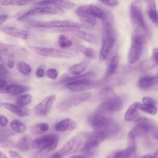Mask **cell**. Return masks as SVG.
I'll return each instance as SVG.
<instances>
[{
  "label": "cell",
  "instance_id": "cell-1",
  "mask_svg": "<svg viewBox=\"0 0 158 158\" xmlns=\"http://www.w3.org/2000/svg\"><path fill=\"white\" fill-rule=\"evenodd\" d=\"M88 122L94 133L104 139L115 133L118 130V125L114 120L106 116L104 113L98 110L88 117Z\"/></svg>",
  "mask_w": 158,
  "mask_h": 158
},
{
  "label": "cell",
  "instance_id": "cell-2",
  "mask_svg": "<svg viewBox=\"0 0 158 158\" xmlns=\"http://www.w3.org/2000/svg\"><path fill=\"white\" fill-rule=\"evenodd\" d=\"M30 25L35 28L55 33H75L80 29V25L70 20L33 21Z\"/></svg>",
  "mask_w": 158,
  "mask_h": 158
},
{
  "label": "cell",
  "instance_id": "cell-3",
  "mask_svg": "<svg viewBox=\"0 0 158 158\" xmlns=\"http://www.w3.org/2000/svg\"><path fill=\"white\" fill-rule=\"evenodd\" d=\"M99 97L102 101L98 111L102 113H112L120 110L123 102L117 94L110 87L102 88L99 93Z\"/></svg>",
  "mask_w": 158,
  "mask_h": 158
},
{
  "label": "cell",
  "instance_id": "cell-4",
  "mask_svg": "<svg viewBox=\"0 0 158 158\" xmlns=\"http://www.w3.org/2000/svg\"><path fill=\"white\" fill-rule=\"evenodd\" d=\"M104 22L102 31V45L99 52V60L100 62L106 60L116 42L115 33L110 23L108 20L104 21Z\"/></svg>",
  "mask_w": 158,
  "mask_h": 158
},
{
  "label": "cell",
  "instance_id": "cell-5",
  "mask_svg": "<svg viewBox=\"0 0 158 158\" xmlns=\"http://www.w3.org/2000/svg\"><path fill=\"white\" fill-rule=\"evenodd\" d=\"M58 136L54 133H48L36 138L31 142V148L39 151L35 158H40L48 152L54 150L58 144Z\"/></svg>",
  "mask_w": 158,
  "mask_h": 158
},
{
  "label": "cell",
  "instance_id": "cell-6",
  "mask_svg": "<svg viewBox=\"0 0 158 158\" xmlns=\"http://www.w3.org/2000/svg\"><path fill=\"white\" fill-rule=\"evenodd\" d=\"M130 18L131 25L138 34L146 31L147 27L144 18L141 0L132 1L130 10Z\"/></svg>",
  "mask_w": 158,
  "mask_h": 158
},
{
  "label": "cell",
  "instance_id": "cell-7",
  "mask_svg": "<svg viewBox=\"0 0 158 158\" xmlns=\"http://www.w3.org/2000/svg\"><path fill=\"white\" fill-rule=\"evenodd\" d=\"M30 48L36 54L46 57L71 59L76 57L78 54L75 51H64L48 47L30 46Z\"/></svg>",
  "mask_w": 158,
  "mask_h": 158
},
{
  "label": "cell",
  "instance_id": "cell-8",
  "mask_svg": "<svg viewBox=\"0 0 158 158\" xmlns=\"http://www.w3.org/2000/svg\"><path fill=\"white\" fill-rule=\"evenodd\" d=\"M143 39L139 34L137 33L132 36L128 55L130 64H133L139 59L143 51Z\"/></svg>",
  "mask_w": 158,
  "mask_h": 158
},
{
  "label": "cell",
  "instance_id": "cell-9",
  "mask_svg": "<svg viewBox=\"0 0 158 158\" xmlns=\"http://www.w3.org/2000/svg\"><path fill=\"white\" fill-rule=\"evenodd\" d=\"M81 144V139L78 136H75L68 140L63 146L56 152L47 158H62L77 151Z\"/></svg>",
  "mask_w": 158,
  "mask_h": 158
},
{
  "label": "cell",
  "instance_id": "cell-10",
  "mask_svg": "<svg viewBox=\"0 0 158 158\" xmlns=\"http://www.w3.org/2000/svg\"><path fill=\"white\" fill-rule=\"evenodd\" d=\"M64 13V10L62 8L55 6V5H48V6H43L35 7L33 9H31L23 15H20L19 18V20H24L29 17L36 15L37 14H50V15H55V14H62Z\"/></svg>",
  "mask_w": 158,
  "mask_h": 158
},
{
  "label": "cell",
  "instance_id": "cell-11",
  "mask_svg": "<svg viewBox=\"0 0 158 158\" xmlns=\"http://www.w3.org/2000/svg\"><path fill=\"white\" fill-rule=\"evenodd\" d=\"M75 13L79 17L88 15L101 19L102 21L108 20L107 14L102 9L94 4L80 6L76 9Z\"/></svg>",
  "mask_w": 158,
  "mask_h": 158
},
{
  "label": "cell",
  "instance_id": "cell-12",
  "mask_svg": "<svg viewBox=\"0 0 158 158\" xmlns=\"http://www.w3.org/2000/svg\"><path fill=\"white\" fill-rule=\"evenodd\" d=\"M137 124L130 131L128 137L135 139L148 134L154 130V126L151 122L146 118H140L136 120Z\"/></svg>",
  "mask_w": 158,
  "mask_h": 158
},
{
  "label": "cell",
  "instance_id": "cell-13",
  "mask_svg": "<svg viewBox=\"0 0 158 158\" xmlns=\"http://www.w3.org/2000/svg\"><path fill=\"white\" fill-rule=\"evenodd\" d=\"M91 93L90 92H83L69 96L59 104L58 108L61 110H67L88 101L91 98Z\"/></svg>",
  "mask_w": 158,
  "mask_h": 158
},
{
  "label": "cell",
  "instance_id": "cell-14",
  "mask_svg": "<svg viewBox=\"0 0 158 158\" xmlns=\"http://www.w3.org/2000/svg\"><path fill=\"white\" fill-rule=\"evenodd\" d=\"M104 139L102 136L95 133L90 135L86 139V141L81 149L83 155L86 157L93 155L96 152L99 144Z\"/></svg>",
  "mask_w": 158,
  "mask_h": 158
},
{
  "label": "cell",
  "instance_id": "cell-15",
  "mask_svg": "<svg viewBox=\"0 0 158 158\" xmlns=\"http://www.w3.org/2000/svg\"><path fill=\"white\" fill-rule=\"evenodd\" d=\"M56 97L54 94L48 96L38 103L34 107V111L38 116H46L49 113Z\"/></svg>",
  "mask_w": 158,
  "mask_h": 158
},
{
  "label": "cell",
  "instance_id": "cell-16",
  "mask_svg": "<svg viewBox=\"0 0 158 158\" xmlns=\"http://www.w3.org/2000/svg\"><path fill=\"white\" fill-rule=\"evenodd\" d=\"M65 87L73 92H82L91 89L94 86V83L89 79H81L66 83Z\"/></svg>",
  "mask_w": 158,
  "mask_h": 158
},
{
  "label": "cell",
  "instance_id": "cell-17",
  "mask_svg": "<svg viewBox=\"0 0 158 158\" xmlns=\"http://www.w3.org/2000/svg\"><path fill=\"white\" fill-rule=\"evenodd\" d=\"M1 106L6 109L9 110L12 114L20 117H27L30 115L31 114V110L28 108H26L25 107H20L17 106V104L15 105L12 103L2 102Z\"/></svg>",
  "mask_w": 158,
  "mask_h": 158
},
{
  "label": "cell",
  "instance_id": "cell-18",
  "mask_svg": "<svg viewBox=\"0 0 158 158\" xmlns=\"http://www.w3.org/2000/svg\"><path fill=\"white\" fill-rule=\"evenodd\" d=\"M2 31L6 35L13 38L27 40L29 38V33L25 30H22L14 27H5L2 28Z\"/></svg>",
  "mask_w": 158,
  "mask_h": 158
},
{
  "label": "cell",
  "instance_id": "cell-19",
  "mask_svg": "<svg viewBox=\"0 0 158 158\" xmlns=\"http://www.w3.org/2000/svg\"><path fill=\"white\" fill-rule=\"evenodd\" d=\"M38 6L55 5L60 8L65 9H72L75 7V4L70 0H41L36 4Z\"/></svg>",
  "mask_w": 158,
  "mask_h": 158
},
{
  "label": "cell",
  "instance_id": "cell-20",
  "mask_svg": "<svg viewBox=\"0 0 158 158\" xmlns=\"http://www.w3.org/2000/svg\"><path fill=\"white\" fill-rule=\"evenodd\" d=\"M146 4V12L151 21L158 28V12L155 0H144Z\"/></svg>",
  "mask_w": 158,
  "mask_h": 158
},
{
  "label": "cell",
  "instance_id": "cell-21",
  "mask_svg": "<svg viewBox=\"0 0 158 158\" xmlns=\"http://www.w3.org/2000/svg\"><path fill=\"white\" fill-rule=\"evenodd\" d=\"M158 85V73L154 75L144 76L139 78L137 85L142 89H147Z\"/></svg>",
  "mask_w": 158,
  "mask_h": 158
},
{
  "label": "cell",
  "instance_id": "cell-22",
  "mask_svg": "<svg viewBox=\"0 0 158 158\" xmlns=\"http://www.w3.org/2000/svg\"><path fill=\"white\" fill-rule=\"evenodd\" d=\"M77 123L72 119L65 118L57 123L54 128L55 130L58 131L64 132L66 131L73 130L77 128Z\"/></svg>",
  "mask_w": 158,
  "mask_h": 158
},
{
  "label": "cell",
  "instance_id": "cell-23",
  "mask_svg": "<svg viewBox=\"0 0 158 158\" xmlns=\"http://www.w3.org/2000/svg\"><path fill=\"white\" fill-rule=\"evenodd\" d=\"M119 57L117 54H115L111 58L106 70V72L104 75V78L105 80H107L110 78L112 75L115 73V70L118 64Z\"/></svg>",
  "mask_w": 158,
  "mask_h": 158
},
{
  "label": "cell",
  "instance_id": "cell-24",
  "mask_svg": "<svg viewBox=\"0 0 158 158\" xmlns=\"http://www.w3.org/2000/svg\"><path fill=\"white\" fill-rule=\"evenodd\" d=\"M29 89L30 88L28 86L13 83L7 85L6 88V93L12 95H19L23 92L28 91Z\"/></svg>",
  "mask_w": 158,
  "mask_h": 158
},
{
  "label": "cell",
  "instance_id": "cell-25",
  "mask_svg": "<svg viewBox=\"0 0 158 158\" xmlns=\"http://www.w3.org/2000/svg\"><path fill=\"white\" fill-rule=\"evenodd\" d=\"M140 102H136L131 104L124 114V119L127 122L135 120L138 115V106Z\"/></svg>",
  "mask_w": 158,
  "mask_h": 158
},
{
  "label": "cell",
  "instance_id": "cell-26",
  "mask_svg": "<svg viewBox=\"0 0 158 158\" xmlns=\"http://www.w3.org/2000/svg\"><path fill=\"white\" fill-rule=\"evenodd\" d=\"M89 62V58H86L80 63L72 65L69 69V72L73 75H78L81 74L86 69Z\"/></svg>",
  "mask_w": 158,
  "mask_h": 158
},
{
  "label": "cell",
  "instance_id": "cell-27",
  "mask_svg": "<svg viewBox=\"0 0 158 158\" xmlns=\"http://www.w3.org/2000/svg\"><path fill=\"white\" fill-rule=\"evenodd\" d=\"M95 76V73L93 72H88L84 74H80L78 75H73V76H67L64 75L62 76L59 81L61 83H67L71 81L77 80H81V79H92Z\"/></svg>",
  "mask_w": 158,
  "mask_h": 158
},
{
  "label": "cell",
  "instance_id": "cell-28",
  "mask_svg": "<svg viewBox=\"0 0 158 158\" xmlns=\"http://www.w3.org/2000/svg\"><path fill=\"white\" fill-rule=\"evenodd\" d=\"M15 146L20 151L29 150L31 146V137L28 134L22 135L15 143Z\"/></svg>",
  "mask_w": 158,
  "mask_h": 158
},
{
  "label": "cell",
  "instance_id": "cell-29",
  "mask_svg": "<svg viewBox=\"0 0 158 158\" xmlns=\"http://www.w3.org/2000/svg\"><path fill=\"white\" fill-rule=\"evenodd\" d=\"M135 145H131L128 148L114 152L112 154L110 158H130L133 152L135 151Z\"/></svg>",
  "mask_w": 158,
  "mask_h": 158
},
{
  "label": "cell",
  "instance_id": "cell-30",
  "mask_svg": "<svg viewBox=\"0 0 158 158\" xmlns=\"http://www.w3.org/2000/svg\"><path fill=\"white\" fill-rule=\"evenodd\" d=\"M75 33L76 34V36L77 37L89 43L95 44L98 42L97 38L94 35L89 33L88 32L79 30L78 31L75 32Z\"/></svg>",
  "mask_w": 158,
  "mask_h": 158
},
{
  "label": "cell",
  "instance_id": "cell-31",
  "mask_svg": "<svg viewBox=\"0 0 158 158\" xmlns=\"http://www.w3.org/2000/svg\"><path fill=\"white\" fill-rule=\"evenodd\" d=\"M49 129V126L48 123L40 122L32 126L31 128V132L33 135H41L46 133Z\"/></svg>",
  "mask_w": 158,
  "mask_h": 158
},
{
  "label": "cell",
  "instance_id": "cell-32",
  "mask_svg": "<svg viewBox=\"0 0 158 158\" xmlns=\"http://www.w3.org/2000/svg\"><path fill=\"white\" fill-rule=\"evenodd\" d=\"M10 128L16 133H23L27 131V126L21 121L15 119L10 123Z\"/></svg>",
  "mask_w": 158,
  "mask_h": 158
},
{
  "label": "cell",
  "instance_id": "cell-33",
  "mask_svg": "<svg viewBox=\"0 0 158 158\" xmlns=\"http://www.w3.org/2000/svg\"><path fill=\"white\" fill-rule=\"evenodd\" d=\"M17 69L23 75H28L31 72V66L25 61H20L17 64Z\"/></svg>",
  "mask_w": 158,
  "mask_h": 158
},
{
  "label": "cell",
  "instance_id": "cell-34",
  "mask_svg": "<svg viewBox=\"0 0 158 158\" xmlns=\"http://www.w3.org/2000/svg\"><path fill=\"white\" fill-rule=\"evenodd\" d=\"M32 96L29 94H22L17 97L16 99V104L20 107H25L31 102Z\"/></svg>",
  "mask_w": 158,
  "mask_h": 158
},
{
  "label": "cell",
  "instance_id": "cell-35",
  "mask_svg": "<svg viewBox=\"0 0 158 158\" xmlns=\"http://www.w3.org/2000/svg\"><path fill=\"white\" fill-rule=\"evenodd\" d=\"M139 110H141V111L148 113L150 115H156L157 112V109L155 105L152 104H141L139 103L138 106Z\"/></svg>",
  "mask_w": 158,
  "mask_h": 158
},
{
  "label": "cell",
  "instance_id": "cell-36",
  "mask_svg": "<svg viewBox=\"0 0 158 158\" xmlns=\"http://www.w3.org/2000/svg\"><path fill=\"white\" fill-rule=\"evenodd\" d=\"M22 49V47L11 44H4L0 43V51L5 52H14L15 51H20Z\"/></svg>",
  "mask_w": 158,
  "mask_h": 158
},
{
  "label": "cell",
  "instance_id": "cell-37",
  "mask_svg": "<svg viewBox=\"0 0 158 158\" xmlns=\"http://www.w3.org/2000/svg\"><path fill=\"white\" fill-rule=\"evenodd\" d=\"M58 44L62 48H69L72 46L73 43L65 35H60L58 38Z\"/></svg>",
  "mask_w": 158,
  "mask_h": 158
},
{
  "label": "cell",
  "instance_id": "cell-38",
  "mask_svg": "<svg viewBox=\"0 0 158 158\" xmlns=\"http://www.w3.org/2000/svg\"><path fill=\"white\" fill-rule=\"evenodd\" d=\"M81 22L85 25L93 27L96 24V18L91 15H83L79 17Z\"/></svg>",
  "mask_w": 158,
  "mask_h": 158
},
{
  "label": "cell",
  "instance_id": "cell-39",
  "mask_svg": "<svg viewBox=\"0 0 158 158\" xmlns=\"http://www.w3.org/2000/svg\"><path fill=\"white\" fill-rule=\"evenodd\" d=\"M15 146L14 142L6 136H0V147L3 148H11Z\"/></svg>",
  "mask_w": 158,
  "mask_h": 158
},
{
  "label": "cell",
  "instance_id": "cell-40",
  "mask_svg": "<svg viewBox=\"0 0 158 158\" xmlns=\"http://www.w3.org/2000/svg\"><path fill=\"white\" fill-rule=\"evenodd\" d=\"M77 49L78 51L82 52L87 58H91L94 56V51L91 48L86 47L83 45H79Z\"/></svg>",
  "mask_w": 158,
  "mask_h": 158
},
{
  "label": "cell",
  "instance_id": "cell-41",
  "mask_svg": "<svg viewBox=\"0 0 158 158\" xmlns=\"http://www.w3.org/2000/svg\"><path fill=\"white\" fill-rule=\"evenodd\" d=\"M14 133L15 132L12 129L0 125V136L8 137L14 135Z\"/></svg>",
  "mask_w": 158,
  "mask_h": 158
},
{
  "label": "cell",
  "instance_id": "cell-42",
  "mask_svg": "<svg viewBox=\"0 0 158 158\" xmlns=\"http://www.w3.org/2000/svg\"><path fill=\"white\" fill-rule=\"evenodd\" d=\"M45 74L48 78L52 79V80H56L58 77L57 70L53 68H50V69H48L46 71Z\"/></svg>",
  "mask_w": 158,
  "mask_h": 158
},
{
  "label": "cell",
  "instance_id": "cell-43",
  "mask_svg": "<svg viewBox=\"0 0 158 158\" xmlns=\"http://www.w3.org/2000/svg\"><path fill=\"white\" fill-rule=\"evenodd\" d=\"M15 64V57L13 52H9L7 54V65L9 68L12 69L14 67Z\"/></svg>",
  "mask_w": 158,
  "mask_h": 158
},
{
  "label": "cell",
  "instance_id": "cell-44",
  "mask_svg": "<svg viewBox=\"0 0 158 158\" xmlns=\"http://www.w3.org/2000/svg\"><path fill=\"white\" fill-rule=\"evenodd\" d=\"M98 1L101 3L111 7H115L118 4V0H98Z\"/></svg>",
  "mask_w": 158,
  "mask_h": 158
},
{
  "label": "cell",
  "instance_id": "cell-45",
  "mask_svg": "<svg viewBox=\"0 0 158 158\" xmlns=\"http://www.w3.org/2000/svg\"><path fill=\"white\" fill-rule=\"evenodd\" d=\"M19 0H0V4L4 6L17 5Z\"/></svg>",
  "mask_w": 158,
  "mask_h": 158
},
{
  "label": "cell",
  "instance_id": "cell-46",
  "mask_svg": "<svg viewBox=\"0 0 158 158\" xmlns=\"http://www.w3.org/2000/svg\"><path fill=\"white\" fill-rule=\"evenodd\" d=\"M8 75V70L4 64L0 63V78L6 77Z\"/></svg>",
  "mask_w": 158,
  "mask_h": 158
},
{
  "label": "cell",
  "instance_id": "cell-47",
  "mask_svg": "<svg viewBox=\"0 0 158 158\" xmlns=\"http://www.w3.org/2000/svg\"><path fill=\"white\" fill-rule=\"evenodd\" d=\"M142 101L143 104H152V105H155L156 104V101L153 99L152 98L150 97H147L145 96L142 99Z\"/></svg>",
  "mask_w": 158,
  "mask_h": 158
},
{
  "label": "cell",
  "instance_id": "cell-48",
  "mask_svg": "<svg viewBox=\"0 0 158 158\" xmlns=\"http://www.w3.org/2000/svg\"><path fill=\"white\" fill-rule=\"evenodd\" d=\"M7 124H8L7 118L3 115H0V125L2 127H6Z\"/></svg>",
  "mask_w": 158,
  "mask_h": 158
},
{
  "label": "cell",
  "instance_id": "cell-49",
  "mask_svg": "<svg viewBox=\"0 0 158 158\" xmlns=\"http://www.w3.org/2000/svg\"><path fill=\"white\" fill-rule=\"evenodd\" d=\"M8 154H9L10 158H23V157L17 152L15 151H8Z\"/></svg>",
  "mask_w": 158,
  "mask_h": 158
},
{
  "label": "cell",
  "instance_id": "cell-50",
  "mask_svg": "<svg viewBox=\"0 0 158 158\" xmlns=\"http://www.w3.org/2000/svg\"><path fill=\"white\" fill-rule=\"evenodd\" d=\"M7 85V82L4 80H0V93H6V88Z\"/></svg>",
  "mask_w": 158,
  "mask_h": 158
},
{
  "label": "cell",
  "instance_id": "cell-51",
  "mask_svg": "<svg viewBox=\"0 0 158 158\" xmlns=\"http://www.w3.org/2000/svg\"><path fill=\"white\" fill-rule=\"evenodd\" d=\"M45 72L42 67H38L36 70V75L38 78H42L44 76Z\"/></svg>",
  "mask_w": 158,
  "mask_h": 158
},
{
  "label": "cell",
  "instance_id": "cell-52",
  "mask_svg": "<svg viewBox=\"0 0 158 158\" xmlns=\"http://www.w3.org/2000/svg\"><path fill=\"white\" fill-rule=\"evenodd\" d=\"M152 59L154 62L158 64V48H154L152 49Z\"/></svg>",
  "mask_w": 158,
  "mask_h": 158
},
{
  "label": "cell",
  "instance_id": "cell-53",
  "mask_svg": "<svg viewBox=\"0 0 158 158\" xmlns=\"http://www.w3.org/2000/svg\"><path fill=\"white\" fill-rule=\"evenodd\" d=\"M9 18V15L7 14H0V26L4 23Z\"/></svg>",
  "mask_w": 158,
  "mask_h": 158
},
{
  "label": "cell",
  "instance_id": "cell-54",
  "mask_svg": "<svg viewBox=\"0 0 158 158\" xmlns=\"http://www.w3.org/2000/svg\"><path fill=\"white\" fill-rule=\"evenodd\" d=\"M33 0H19L18 2H17V6H25L27 4H28L29 2H31Z\"/></svg>",
  "mask_w": 158,
  "mask_h": 158
},
{
  "label": "cell",
  "instance_id": "cell-55",
  "mask_svg": "<svg viewBox=\"0 0 158 158\" xmlns=\"http://www.w3.org/2000/svg\"><path fill=\"white\" fill-rule=\"evenodd\" d=\"M5 52H2L1 51H0V63L4 65L5 63V59L4 58V54Z\"/></svg>",
  "mask_w": 158,
  "mask_h": 158
},
{
  "label": "cell",
  "instance_id": "cell-56",
  "mask_svg": "<svg viewBox=\"0 0 158 158\" xmlns=\"http://www.w3.org/2000/svg\"><path fill=\"white\" fill-rule=\"evenodd\" d=\"M140 158H156L153 154H145L141 156Z\"/></svg>",
  "mask_w": 158,
  "mask_h": 158
},
{
  "label": "cell",
  "instance_id": "cell-57",
  "mask_svg": "<svg viewBox=\"0 0 158 158\" xmlns=\"http://www.w3.org/2000/svg\"><path fill=\"white\" fill-rule=\"evenodd\" d=\"M69 158H86L84 155H75L69 157Z\"/></svg>",
  "mask_w": 158,
  "mask_h": 158
},
{
  "label": "cell",
  "instance_id": "cell-58",
  "mask_svg": "<svg viewBox=\"0 0 158 158\" xmlns=\"http://www.w3.org/2000/svg\"><path fill=\"white\" fill-rule=\"evenodd\" d=\"M152 136H153V138L154 139L158 140V131H154Z\"/></svg>",
  "mask_w": 158,
  "mask_h": 158
},
{
  "label": "cell",
  "instance_id": "cell-59",
  "mask_svg": "<svg viewBox=\"0 0 158 158\" xmlns=\"http://www.w3.org/2000/svg\"><path fill=\"white\" fill-rule=\"evenodd\" d=\"M0 158H8V157L4 153L0 151Z\"/></svg>",
  "mask_w": 158,
  "mask_h": 158
}]
</instances>
